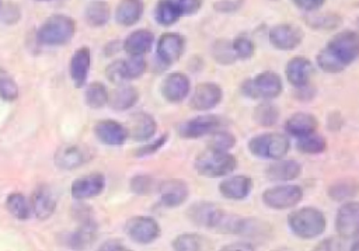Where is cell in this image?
<instances>
[{
    "label": "cell",
    "mask_w": 359,
    "mask_h": 251,
    "mask_svg": "<svg viewBox=\"0 0 359 251\" xmlns=\"http://www.w3.org/2000/svg\"><path fill=\"white\" fill-rule=\"evenodd\" d=\"M123 80H133L140 77L146 72V60L143 56H129L121 60Z\"/></svg>",
    "instance_id": "37"
},
{
    "label": "cell",
    "mask_w": 359,
    "mask_h": 251,
    "mask_svg": "<svg viewBox=\"0 0 359 251\" xmlns=\"http://www.w3.org/2000/svg\"><path fill=\"white\" fill-rule=\"evenodd\" d=\"M174 251H201L202 237L194 233H184L174 238L172 241Z\"/></svg>",
    "instance_id": "40"
},
{
    "label": "cell",
    "mask_w": 359,
    "mask_h": 251,
    "mask_svg": "<svg viewBox=\"0 0 359 251\" xmlns=\"http://www.w3.org/2000/svg\"><path fill=\"white\" fill-rule=\"evenodd\" d=\"M302 165L294 160H275L265 171V175L271 181H292L300 175Z\"/></svg>",
    "instance_id": "27"
},
{
    "label": "cell",
    "mask_w": 359,
    "mask_h": 251,
    "mask_svg": "<svg viewBox=\"0 0 359 251\" xmlns=\"http://www.w3.org/2000/svg\"><path fill=\"white\" fill-rule=\"evenodd\" d=\"M359 57V32L345 29L335 34L318 52L317 65L325 73H339Z\"/></svg>",
    "instance_id": "1"
},
{
    "label": "cell",
    "mask_w": 359,
    "mask_h": 251,
    "mask_svg": "<svg viewBox=\"0 0 359 251\" xmlns=\"http://www.w3.org/2000/svg\"><path fill=\"white\" fill-rule=\"evenodd\" d=\"M236 167L237 160L230 151L215 150L212 147L201 151L195 158L196 172L208 178L224 177L234 171Z\"/></svg>",
    "instance_id": "3"
},
{
    "label": "cell",
    "mask_w": 359,
    "mask_h": 251,
    "mask_svg": "<svg viewBox=\"0 0 359 251\" xmlns=\"http://www.w3.org/2000/svg\"><path fill=\"white\" fill-rule=\"evenodd\" d=\"M222 100V88L215 83H202L198 84L191 100L189 105L196 111H208L215 108Z\"/></svg>",
    "instance_id": "16"
},
{
    "label": "cell",
    "mask_w": 359,
    "mask_h": 251,
    "mask_svg": "<svg viewBox=\"0 0 359 251\" xmlns=\"http://www.w3.org/2000/svg\"><path fill=\"white\" fill-rule=\"evenodd\" d=\"M236 144V137L226 130H216L210 135V142L209 147L215 150H222V151H229L233 146Z\"/></svg>",
    "instance_id": "43"
},
{
    "label": "cell",
    "mask_w": 359,
    "mask_h": 251,
    "mask_svg": "<svg viewBox=\"0 0 359 251\" xmlns=\"http://www.w3.org/2000/svg\"><path fill=\"white\" fill-rule=\"evenodd\" d=\"M302 198H303L302 188L292 184L271 186L265 189L262 194L264 203L268 208L278 209V210L293 208L302 201Z\"/></svg>",
    "instance_id": "7"
},
{
    "label": "cell",
    "mask_w": 359,
    "mask_h": 251,
    "mask_svg": "<svg viewBox=\"0 0 359 251\" xmlns=\"http://www.w3.org/2000/svg\"><path fill=\"white\" fill-rule=\"evenodd\" d=\"M104 188H105V177L100 172H91L74 179L70 191L74 199L83 201V199L98 196L104 191Z\"/></svg>",
    "instance_id": "14"
},
{
    "label": "cell",
    "mask_w": 359,
    "mask_h": 251,
    "mask_svg": "<svg viewBox=\"0 0 359 251\" xmlns=\"http://www.w3.org/2000/svg\"><path fill=\"white\" fill-rule=\"evenodd\" d=\"M285 129L289 135L302 137L316 132L317 129V119L311 114L297 112L293 114L285 123Z\"/></svg>",
    "instance_id": "28"
},
{
    "label": "cell",
    "mask_w": 359,
    "mask_h": 251,
    "mask_svg": "<svg viewBox=\"0 0 359 251\" xmlns=\"http://www.w3.org/2000/svg\"><path fill=\"white\" fill-rule=\"evenodd\" d=\"M314 251H342V244L338 238L335 237H328L320 241L316 247Z\"/></svg>",
    "instance_id": "48"
},
{
    "label": "cell",
    "mask_w": 359,
    "mask_h": 251,
    "mask_svg": "<svg viewBox=\"0 0 359 251\" xmlns=\"http://www.w3.org/2000/svg\"><path fill=\"white\" fill-rule=\"evenodd\" d=\"M296 146H297V149H299L302 153H306V154H318V153H323V151L325 150L327 142H325V139H324L321 135H317V133L313 132V133H310V135L297 137Z\"/></svg>",
    "instance_id": "35"
},
{
    "label": "cell",
    "mask_w": 359,
    "mask_h": 251,
    "mask_svg": "<svg viewBox=\"0 0 359 251\" xmlns=\"http://www.w3.org/2000/svg\"><path fill=\"white\" fill-rule=\"evenodd\" d=\"M220 251H254V248L250 243L237 241V243H231V244H227V245L222 247Z\"/></svg>",
    "instance_id": "52"
},
{
    "label": "cell",
    "mask_w": 359,
    "mask_h": 251,
    "mask_svg": "<svg viewBox=\"0 0 359 251\" xmlns=\"http://www.w3.org/2000/svg\"><path fill=\"white\" fill-rule=\"evenodd\" d=\"M311 73H313V65L304 56L292 57L286 63V79L292 86L297 88L307 86L311 77Z\"/></svg>",
    "instance_id": "23"
},
{
    "label": "cell",
    "mask_w": 359,
    "mask_h": 251,
    "mask_svg": "<svg viewBox=\"0 0 359 251\" xmlns=\"http://www.w3.org/2000/svg\"><path fill=\"white\" fill-rule=\"evenodd\" d=\"M91 66V52L87 46H81L79 48L72 59H70V65H69V72H70V77L73 80L74 87H83L87 81V76H88V70Z\"/></svg>",
    "instance_id": "20"
},
{
    "label": "cell",
    "mask_w": 359,
    "mask_h": 251,
    "mask_svg": "<svg viewBox=\"0 0 359 251\" xmlns=\"http://www.w3.org/2000/svg\"><path fill=\"white\" fill-rule=\"evenodd\" d=\"M94 133L101 143L108 146H121L129 137L126 126L114 119H102L97 122Z\"/></svg>",
    "instance_id": "15"
},
{
    "label": "cell",
    "mask_w": 359,
    "mask_h": 251,
    "mask_svg": "<svg viewBox=\"0 0 359 251\" xmlns=\"http://www.w3.org/2000/svg\"><path fill=\"white\" fill-rule=\"evenodd\" d=\"M189 79L184 73H170L163 84H161V94L170 102H180L182 101L189 93Z\"/></svg>",
    "instance_id": "18"
},
{
    "label": "cell",
    "mask_w": 359,
    "mask_h": 251,
    "mask_svg": "<svg viewBox=\"0 0 359 251\" xmlns=\"http://www.w3.org/2000/svg\"><path fill=\"white\" fill-rule=\"evenodd\" d=\"M212 55H213L215 60L217 63H222V65H231L237 60L236 53H234L233 46H231V42L226 41V39H219V41L215 42L213 49H212Z\"/></svg>",
    "instance_id": "38"
},
{
    "label": "cell",
    "mask_w": 359,
    "mask_h": 251,
    "mask_svg": "<svg viewBox=\"0 0 359 251\" xmlns=\"http://www.w3.org/2000/svg\"><path fill=\"white\" fill-rule=\"evenodd\" d=\"M88 160V153L79 144H67L55 153V164L60 170H76Z\"/></svg>",
    "instance_id": "19"
},
{
    "label": "cell",
    "mask_w": 359,
    "mask_h": 251,
    "mask_svg": "<svg viewBox=\"0 0 359 251\" xmlns=\"http://www.w3.org/2000/svg\"><path fill=\"white\" fill-rule=\"evenodd\" d=\"M154 42V35L151 31L140 28L130 32L122 43L123 50L129 56H143L150 52Z\"/></svg>",
    "instance_id": "24"
},
{
    "label": "cell",
    "mask_w": 359,
    "mask_h": 251,
    "mask_svg": "<svg viewBox=\"0 0 359 251\" xmlns=\"http://www.w3.org/2000/svg\"><path fill=\"white\" fill-rule=\"evenodd\" d=\"M29 203H31L32 213L41 220L50 217L56 209L55 194L52 188L45 184L36 186Z\"/></svg>",
    "instance_id": "17"
},
{
    "label": "cell",
    "mask_w": 359,
    "mask_h": 251,
    "mask_svg": "<svg viewBox=\"0 0 359 251\" xmlns=\"http://www.w3.org/2000/svg\"><path fill=\"white\" fill-rule=\"evenodd\" d=\"M143 0H121L115 8V21L119 25H135L143 14Z\"/></svg>",
    "instance_id": "26"
},
{
    "label": "cell",
    "mask_w": 359,
    "mask_h": 251,
    "mask_svg": "<svg viewBox=\"0 0 359 251\" xmlns=\"http://www.w3.org/2000/svg\"><path fill=\"white\" fill-rule=\"evenodd\" d=\"M181 15H194L202 7V0H172Z\"/></svg>",
    "instance_id": "46"
},
{
    "label": "cell",
    "mask_w": 359,
    "mask_h": 251,
    "mask_svg": "<svg viewBox=\"0 0 359 251\" xmlns=\"http://www.w3.org/2000/svg\"><path fill=\"white\" fill-rule=\"evenodd\" d=\"M1 10H3V0H0V14H1Z\"/></svg>",
    "instance_id": "56"
},
{
    "label": "cell",
    "mask_w": 359,
    "mask_h": 251,
    "mask_svg": "<svg viewBox=\"0 0 359 251\" xmlns=\"http://www.w3.org/2000/svg\"><path fill=\"white\" fill-rule=\"evenodd\" d=\"M240 3L241 0H222V1H216L213 7L219 11L230 13V11H234L240 6Z\"/></svg>",
    "instance_id": "51"
},
{
    "label": "cell",
    "mask_w": 359,
    "mask_h": 251,
    "mask_svg": "<svg viewBox=\"0 0 359 251\" xmlns=\"http://www.w3.org/2000/svg\"><path fill=\"white\" fill-rule=\"evenodd\" d=\"M98 251H132V250H129L119 241H107L101 245V248Z\"/></svg>",
    "instance_id": "53"
},
{
    "label": "cell",
    "mask_w": 359,
    "mask_h": 251,
    "mask_svg": "<svg viewBox=\"0 0 359 251\" xmlns=\"http://www.w3.org/2000/svg\"><path fill=\"white\" fill-rule=\"evenodd\" d=\"M126 129L132 139L137 142H144L154 136L157 130V123L151 115L146 112H137L130 116L129 126Z\"/></svg>",
    "instance_id": "21"
},
{
    "label": "cell",
    "mask_w": 359,
    "mask_h": 251,
    "mask_svg": "<svg viewBox=\"0 0 359 251\" xmlns=\"http://www.w3.org/2000/svg\"><path fill=\"white\" fill-rule=\"evenodd\" d=\"M358 191H359L358 182H355V181H339V182H335L330 186L328 195H330V198H332L335 201H344V199H348V198L356 195Z\"/></svg>",
    "instance_id": "39"
},
{
    "label": "cell",
    "mask_w": 359,
    "mask_h": 251,
    "mask_svg": "<svg viewBox=\"0 0 359 251\" xmlns=\"http://www.w3.org/2000/svg\"><path fill=\"white\" fill-rule=\"evenodd\" d=\"M160 199L164 206L175 208L182 205L188 198V185L181 179H167L158 186Z\"/></svg>",
    "instance_id": "22"
},
{
    "label": "cell",
    "mask_w": 359,
    "mask_h": 251,
    "mask_svg": "<svg viewBox=\"0 0 359 251\" xmlns=\"http://www.w3.org/2000/svg\"><path fill=\"white\" fill-rule=\"evenodd\" d=\"M271 45L278 50H293L303 39V31L293 24H278L268 34Z\"/></svg>",
    "instance_id": "12"
},
{
    "label": "cell",
    "mask_w": 359,
    "mask_h": 251,
    "mask_svg": "<svg viewBox=\"0 0 359 251\" xmlns=\"http://www.w3.org/2000/svg\"><path fill=\"white\" fill-rule=\"evenodd\" d=\"M252 181L247 175H233L230 178H226L220 182L219 191L220 194L233 201H241L247 198L251 192Z\"/></svg>",
    "instance_id": "25"
},
{
    "label": "cell",
    "mask_w": 359,
    "mask_h": 251,
    "mask_svg": "<svg viewBox=\"0 0 359 251\" xmlns=\"http://www.w3.org/2000/svg\"><path fill=\"white\" fill-rule=\"evenodd\" d=\"M126 234L139 244H149L160 236L158 223L147 216H135L125 224Z\"/></svg>",
    "instance_id": "10"
},
{
    "label": "cell",
    "mask_w": 359,
    "mask_h": 251,
    "mask_svg": "<svg viewBox=\"0 0 359 251\" xmlns=\"http://www.w3.org/2000/svg\"><path fill=\"white\" fill-rule=\"evenodd\" d=\"M292 1L296 7H299L303 11H307V13L318 10L325 3V0H292Z\"/></svg>",
    "instance_id": "50"
},
{
    "label": "cell",
    "mask_w": 359,
    "mask_h": 251,
    "mask_svg": "<svg viewBox=\"0 0 359 251\" xmlns=\"http://www.w3.org/2000/svg\"><path fill=\"white\" fill-rule=\"evenodd\" d=\"M252 116L257 123H259L261 126L269 128L276 123V121L279 118V111L271 102H262L255 107Z\"/></svg>",
    "instance_id": "36"
},
{
    "label": "cell",
    "mask_w": 359,
    "mask_h": 251,
    "mask_svg": "<svg viewBox=\"0 0 359 251\" xmlns=\"http://www.w3.org/2000/svg\"><path fill=\"white\" fill-rule=\"evenodd\" d=\"M223 213L224 212L220 208L210 202H198L188 209V217L192 220V223L213 230H217Z\"/></svg>",
    "instance_id": "13"
},
{
    "label": "cell",
    "mask_w": 359,
    "mask_h": 251,
    "mask_svg": "<svg viewBox=\"0 0 359 251\" xmlns=\"http://www.w3.org/2000/svg\"><path fill=\"white\" fill-rule=\"evenodd\" d=\"M275 251H290L289 248H278V250H275Z\"/></svg>",
    "instance_id": "55"
},
{
    "label": "cell",
    "mask_w": 359,
    "mask_h": 251,
    "mask_svg": "<svg viewBox=\"0 0 359 251\" xmlns=\"http://www.w3.org/2000/svg\"><path fill=\"white\" fill-rule=\"evenodd\" d=\"M335 229L341 238L351 240L359 237V202H346L338 209Z\"/></svg>",
    "instance_id": "8"
},
{
    "label": "cell",
    "mask_w": 359,
    "mask_h": 251,
    "mask_svg": "<svg viewBox=\"0 0 359 251\" xmlns=\"http://www.w3.org/2000/svg\"><path fill=\"white\" fill-rule=\"evenodd\" d=\"M287 224L294 236L309 240L318 237L325 230L327 222L321 210L306 206L293 210L287 216Z\"/></svg>",
    "instance_id": "4"
},
{
    "label": "cell",
    "mask_w": 359,
    "mask_h": 251,
    "mask_svg": "<svg viewBox=\"0 0 359 251\" xmlns=\"http://www.w3.org/2000/svg\"><path fill=\"white\" fill-rule=\"evenodd\" d=\"M241 93L255 100H272L282 93V80L273 72H262L241 84Z\"/></svg>",
    "instance_id": "5"
},
{
    "label": "cell",
    "mask_w": 359,
    "mask_h": 251,
    "mask_svg": "<svg viewBox=\"0 0 359 251\" xmlns=\"http://www.w3.org/2000/svg\"><path fill=\"white\" fill-rule=\"evenodd\" d=\"M356 22H358V28H359V17H358V21H356Z\"/></svg>",
    "instance_id": "58"
},
{
    "label": "cell",
    "mask_w": 359,
    "mask_h": 251,
    "mask_svg": "<svg viewBox=\"0 0 359 251\" xmlns=\"http://www.w3.org/2000/svg\"><path fill=\"white\" fill-rule=\"evenodd\" d=\"M6 206L7 210L11 213V216H14L18 220H25L31 216L32 210H31V203L28 202V199L20 194V192H13L7 196L6 201Z\"/></svg>",
    "instance_id": "33"
},
{
    "label": "cell",
    "mask_w": 359,
    "mask_h": 251,
    "mask_svg": "<svg viewBox=\"0 0 359 251\" xmlns=\"http://www.w3.org/2000/svg\"><path fill=\"white\" fill-rule=\"evenodd\" d=\"M76 32V22L65 14L48 17L36 31V41L45 46H62L72 41Z\"/></svg>",
    "instance_id": "2"
},
{
    "label": "cell",
    "mask_w": 359,
    "mask_h": 251,
    "mask_svg": "<svg viewBox=\"0 0 359 251\" xmlns=\"http://www.w3.org/2000/svg\"><path fill=\"white\" fill-rule=\"evenodd\" d=\"M289 139L282 133H262L254 136L248 142L250 151L261 158L269 160H279L289 150Z\"/></svg>",
    "instance_id": "6"
},
{
    "label": "cell",
    "mask_w": 359,
    "mask_h": 251,
    "mask_svg": "<svg viewBox=\"0 0 359 251\" xmlns=\"http://www.w3.org/2000/svg\"><path fill=\"white\" fill-rule=\"evenodd\" d=\"M185 50V38L178 32H164L156 48V56L164 66H170L182 56Z\"/></svg>",
    "instance_id": "9"
},
{
    "label": "cell",
    "mask_w": 359,
    "mask_h": 251,
    "mask_svg": "<svg viewBox=\"0 0 359 251\" xmlns=\"http://www.w3.org/2000/svg\"><path fill=\"white\" fill-rule=\"evenodd\" d=\"M220 123L222 121L216 115H199L182 122L178 126V133L184 139H198L219 130Z\"/></svg>",
    "instance_id": "11"
},
{
    "label": "cell",
    "mask_w": 359,
    "mask_h": 251,
    "mask_svg": "<svg viewBox=\"0 0 359 251\" xmlns=\"http://www.w3.org/2000/svg\"><path fill=\"white\" fill-rule=\"evenodd\" d=\"M165 140H167V135H163V136H160L158 139H156L153 143L140 147V149L136 151V154H137V156H147V154L156 153L161 146H164Z\"/></svg>",
    "instance_id": "49"
},
{
    "label": "cell",
    "mask_w": 359,
    "mask_h": 251,
    "mask_svg": "<svg viewBox=\"0 0 359 251\" xmlns=\"http://www.w3.org/2000/svg\"><path fill=\"white\" fill-rule=\"evenodd\" d=\"M0 97L4 101H14L18 97V86L15 80L4 69H0Z\"/></svg>",
    "instance_id": "41"
},
{
    "label": "cell",
    "mask_w": 359,
    "mask_h": 251,
    "mask_svg": "<svg viewBox=\"0 0 359 251\" xmlns=\"http://www.w3.org/2000/svg\"><path fill=\"white\" fill-rule=\"evenodd\" d=\"M105 76L109 81L115 84H123V74H122V65L121 60H114L111 62L107 69H105Z\"/></svg>",
    "instance_id": "47"
},
{
    "label": "cell",
    "mask_w": 359,
    "mask_h": 251,
    "mask_svg": "<svg viewBox=\"0 0 359 251\" xmlns=\"http://www.w3.org/2000/svg\"><path fill=\"white\" fill-rule=\"evenodd\" d=\"M97 237V226L91 219H87L80 224V227L72 234L70 245L77 251H84L90 247Z\"/></svg>",
    "instance_id": "31"
},
{
    "label": "cell",
    "mask_w": 359,
    "mask_h": 251,
    "mask_svg": "<svg viewBox=\"0 0 359 251\" xmlns=\"http://www.w3.org/2000/svg\"><path fill=\"white\" fill-rule=\"evenodd\" d=\"M130 189L137 195H149L153 189V179L149 175H136L130 179Z\"/></svg>",
    "instance_id": "45"
},
{
    "label": "cell",
    "mask_w": 359,
    "mask_h": 251,
    "mask_svg": "<svg viewBox=\"0 0 359 251\" xmlns=\"http://www.w3.org/2000/svg\"><path fill=\"white\" fill-rule=\"evenodd\" d=\"M108 98H109V93L107 87L100 81H94L86 88L84 100L90 108H94V109L102 108L105 104H108Z\"/></svg>",
    "instance_id": "34"
},
{
    "label": "cell",
    "mask_w": 359,
    "mask_h": 251,
    "mask_svg": "<svg viewBox=\"0 0 359 251\" xmlns=\"http://www.w3.org/2000/svg\"><path fill=\"white\" fill-rule=\"evenodd\" d=\"M139 100V93L133 86L119 84L112 93H109L108 104L116 111H126L132 108Z\"/></svg>",
    "instance_id": "29"
},
{
    "label": "cell",
    "mask_w": 359,
    "mask_h": 251,
    "mask_svg": "<svg viewBox=\"0 0 359 251\" xmlns=\"http://www.w3.org/2000/svg\"><path fill=\"white\" fill-rule=\"evenodd\" d=\"M351 251H359V240H356L351 248Z\"/></svg>",
    "instance_id": "54"
},
{
    "label": "cell",
    "mask_w": 359,
    "mask_h": 251,
    "mask_svg": "<svg viewBox=\"0 0 359 251\" xmlns=\"http://www.w3.org/2000/svg\"><path fill=\"white\" fill-rule=\"evenodd\" d=\"M181 14L172 0H158L154 6V20L163 25L170 27L180 20Z\"/></svg>",
    "instance_id": "32"
},
{
    "label": "cell",
    "mask_w": 359,
    "mask_h": 251,
    "mask_svg": "<svg viewBox=\"0 0 359 251\" xmlns=\"http://www.w3.org/2000/svg\"><path fill=\"white\" fill-rule=\"evenodd\" d=\"M231 46L237 59H250L255 50V45L252 39L248 38L247 35H237L231 41Z\"/></svg>",
    "instance_id": "42"
},
{
    "label": "cell",
    "mask_w": 359,
    "mask_h": 251,
    "mask_svg": "<svg viewBox=\"0 0 359 251\" xmlns=\"http://www.w3.org/2000/svg\"><path fill=\"white\" fill-rule=\"evenodd\" d=\"M111 18V8L107 1H91L84 8V20L90 27H104Z\"/></svg>",
    "instance_id": "30"
},
{
    "label": "cell",
    "mask_w": 359,
    "mask_h": 251,
    "mask_svg": "<svg viewBox=\"0 0 359 251\" xmlns=\"http://www.w3.org/2000/svg\"><path fill=\"white\" fill-rule=\"evenodd\" d=\"M35 1H50V0H35Z\"/></svg>",
    "instance_id": "57"
},
{
    "label": "cell",
    "mask_w": 359,
    "mask_h": 251,
    "mask_svg": "<svg viewBox=\"0 0 359 251\" xmlns=\"http://www.w3.org/2000/svg\"><path fill=\"white\" fill-rule=\"evenodd\" d=\"M309 24L313 28H318V29H332L337 28L341 22V17L337 14H330V13H324L320 15H313L311 18L307 20Z\"/></svg>",
    "instance_id": "44"
}]
</instances>
